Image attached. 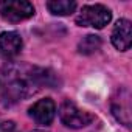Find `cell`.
<instances>
[{
    "label": "cell",
    "mask_w": 132,
    "mask_h": 132,
    "mask_svg": "<svg viewBox=\"0 0 132 132\" xmlns=\"http://www.w3.org/2000/svg\"><path fill=\"white\" fill-rule=\"evenodd\" d=\"M112 20V13L104 5H86L81 8L79 14L76 16V23L79 27H93V28H104Z\"/></svg>",
    "instance_id": "7a4b0ae2"
},
{
    "label": "cell",
    "mask_w": 132,
    "mask_h": 132,
    "mask_svg": "<svg viewBox=\"0 0 132 132\" xmlns=\"http://www.w3.org/2000/svg\"><path fill=\"white\" fill-rule=\"evenodd\" d=\"M56 84L57 78L48 69L13 62L0 65V100L5 104H14L42 87H54Z\"/></svg>",
    "instance_id": "6da1fadb"
},
{
    "label": "cell",
    "mask_w": 132,
    "mask_h": 132,
    "mask_svg": "<svg viewBox=\"0 0 132 132\" xmlns=\"http://www.w3.org/2000/svg\"><path fill=\"white\" fill-rule=\"evenodd\" d=\"M112 44L117 50L126 51L132 44V25L127 19H120L112 31Z\"/></svg>",
    "instance_id": "52a82bcc"
},
{
    "label": "cell",
    "mask_w": 132,
    "mask_h": 132,
    "mask_svg": "<svg viewBox=\"0 0 132 132\" xmlns=\"http://www.w3.org/2000/svg\"><path fill=\"white\" fill-rule=\"evenodd\" d=\"M47 8L54 16H69L75 13L76 2H73V0H50V2H47Z\"/></svg>",
    "instance_id": "9c48e42d"
},
{
    "label": "cell",
    "mask_w": 132,
    "mask_h": 132,
    "mask_svg": "<svg viewBox=\"0 0 132 132\" xmlns=\"http://www.w3.org/2000/svg\"><path fill=\"white\" fill-rule=\"evenodd\" d=\"M0 14L8 22L17 23L34 14V6L27 0H8L0 3Z\"/></svg>",
    "instance_id": "277c9868"
},
{
    "label": "cell",
    "mask_w": 132,
    "mask_h": 132,
    "mask_svg": "<svg viewBox=\"0 0 132 132\" xmlns=\"http://www.w3.org/2000/svg\"><path fill=\"white\" fill-rule=\"evenodd\" d=\"M112 113L113 117L123 123L124 126L130 124V106H129V93L124 90L123 95L120 93V101H113L112 104Z\"/></svg>",
    "instance_id": "ba28073f"
},
{
    "label": "cell",
    "mask_w": 132,
    "mask_h": 132,
    "mask_svg": "<svg viewBox=\"0 0 132 132\" xmlns=\"http://www.w3.org/2000/svg\"><path fill=\"white\" fill-rule=\"evenodd\" d=\"M30 117L37 123V124H50L54 120L56 115V104L53 100L45 98V100H39L37 103H34L30 109H28Z\"/></svg>",
    "instance_id": "5b68a950"
},
{
    "label": "cell",
    "mask_w": 132,
    "mask_h": 132,
    "mask_svg": "<svg viewBox=\"0 0 132 132\" xmlns=\"http://www.w3.org/2000/svg\"><path fill=\"white\" fill-rule=\"evenodd\" d=\"M101 47V39L100 36H95V34H87L84 36L79 44H78V51L81 54H92L95 51H98Z\"/></svg>",
    "instance_id": "30bf717a"
},
{
    "label": "cell",
    "mask_w": 132,
    "mask_h": 132,
    "mask_svg": "<svg viewBox=\"0 0 132 132\" xmlns=\"http://www.w3.org/2000/svg\"><path fill=\"white\" fill-rule=\"evenodd\" d=\"M22 37L16 31H5L0 34V57L6 61L16 57L22 50Z\"/></svg>",
    "instance_id": "8992f818"
},
{
    "label": "cell",
    "mask_w": 132,
    "mask_h": 132,
    "mask_svg": "<svg viewBox=\"0 0 132 132\" xmlns=\"http://www.w3.org/2000/svg\"><path fill=\"white\" fill-rule=\"evenodd\" d=\"M33 132H45V130H33Z\"/></svg>",
    "instance_id": "8fae6325"
},
{
    "label": "cell",
    "mask_w": 132,
    "mask_h": 132,
    "mask_svg": "<svg viewBox=\"0 0 132 132\" xmlns=\"http://www.w3.org/2000/svg\"><path fill=\"white\" fill-rule=\"evenodd\" d=\"M59 118L67 127L81 129V127L89 126L93 121L95 117L90 112L79 109L73 101L67 100V101H64L61 104V107H59Z\"/></svg>",
    "instance_id": "3957f363"
}]
</instances>
